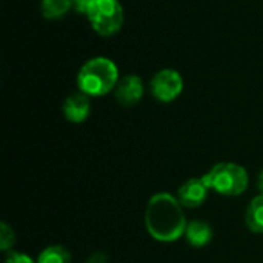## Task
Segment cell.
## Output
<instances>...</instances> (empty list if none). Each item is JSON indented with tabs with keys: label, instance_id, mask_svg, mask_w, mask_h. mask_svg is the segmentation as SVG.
I'll list each match as a JSON object with an SVG mask.
<instances>
[{
	"label": "cell",
	"instance_id": "2e32d148",
	"mask_svg": "<svg viewBox=\"0 0 263 263\" xmlns=\"http://www.w3.org/2000/svg\"><path fill=\"white\" fill-rule=\"evenodd\" d=\"M257 188H259L260 194H263V170L260 171L259 177H257Z\"/></svg>",
	"mask_w": 263,
	"mask_h": 263
},
{
	"label": "cell",
	"instance_id": "9a60e30c",
	"mask_svg": "<svg viewBox=\"0 0 263 263\" xmlns=\"http://www.w3.org/2000/svg\"><path fill=\"white\" fill-rule=\"evenodd\" d=\"M89 2H91V0H72V8H74L79 14H85V15H86Z\"/></svg>",
	"mask_w": 263,
	"mask_h": 263
},
{
	"label": "cell",
	"instance_id": "4fadbf2b",
	"mask_svg": "<svg viewBox=\"0 0 263 263\" xmlns=\"http://www.w3.org/2000/svg\"><path fill=\"white\" fill-rule=\"evenodd\" d=\"M0 248L2 251H9V248H12L14 242H15V234L12 231V228L8 225V223H2L0 225Z\"/></svg>",
	"mask_w": 263,
	"mask_h": 263
},
{
	"label": "cell",
	"instance_id": "277c9868",
	"mask_svg": "<svg viewBox=\"0 0 263 263\" xmlns=\"http://www.w3.org/2000/svg\"><path fill=\"white\" fill-rule=\"evenodd\" d=\"M86 17L91 28L102 37L117 34L125 23V11L119 0H91Z\"/></svg>",
	"mask_w": 263,
	"mask_h": 263
},
{
	"label": "cell",
	"instance_id": "5b68a950",
	"mask_svg": "<svg viewBox=\"0 0 263 263\" xmlns=\"http://www.w3.org/2000/svg\"><path fill=\"white\" fill-rule=\"evenodd\" d=\"M183 86L185 85H183L182 74L173 68H163L157 71L149 82L151 96L162 103L174 102L182 94Z\"/></svg>",
	"mask_w": 263,
	"mask_h": 263
},
{
	"label": "cell",
	"instance_id": "3957f363",
	"mask_svg": "<svg viewBox=\"0 0 263 263\" xmlns=\"http://www.w3.org/2000/svg\"><path fill=\"white\" fill-rule=\"evenodd\" d=\"M202 179L210 190L227 197L243 194L250 183L248 171L234 162H222L214 165L206 174L202 176Z\"/></svg>",
	"mask_w": 263,
	"mask_h": 263
},
{
	"label": "cell",
	"instance_id": "8992f818",
	"mask_svg": "<svg viewBox=\"0 0 263 263\" xmlns=\"http://www.w3.org/2000/svg\"><path fill=\"white\" fill-rule=\"evenodd\" d=\"M143 94H145L143 80L136 74H128V76L120 77V80L114 89L116 100L119 102V105H122L125 108L136 106L142 100Z\"/></svg>",
	"mask_w": 263,
	"mask_h": 263
},
{
	"label": "cell",
	"instance_id": "ba28073f",
	"mask_svg": "<svg viewBox=\"0 0 263 263\" xmlns=\"http://www.w3.org/2000/svg\"><path fill=\"white\" fill-rule=\"evenodd\" d=\"M89 99L91 97H88L82 91L69 94L62 105L65 119L71 123H83L91 114V100Z\"/></svg>",
	"mask_w": 263,
	"mask_h": 263
},
{
	"label": "cell",
	"instance_id": "5bb4252c",
	"mask_svg": "<svg viewBox=\"0 0 263 263\" xmlns=\"http://www.w3.org/2000/svg\"><path fill=\"white\" fill-rule=\"evenodd\" d=\"M5 263H35L28 254H23V253H11Z\"/></svg>",
	"mask_w": 263,
	"mask_h": 263
},
{
	"label": "cell",
	"instance_id": "7a4b0ae2",
	"mask_svg": "<svg viewBox=\"0 0 263 263\" xmlns=\"http://www.w3.org/2000/svg\"><path fill=\"white\" fill-rule=\"evenodd\" d=\"M120 80L117 65L103 55L86 60L77 72L79 91L88 97H103L116 89Z\"/></svg>",
	"mask_w": 263,
	"mask_h": 263
},
{
	"label": "cell",
	"instance_id": "6da1fadb",
	"mask_svg": "<svg viewBox=\"0 0 263 263\" xmlns=\"http://www.w3.org/2000/svg\"><path fill=\"white\" fill-rule=\"evenodd\" d=\"M145 227L148 234L157 242L171 243L182 239L188 222L177 197L168 193L154 194L146 205Z\"/></svg>",
	"mask_w": 263,
	"mask_h": 263
},
{
	"label": "cell",
	"instance_id": "52a82bcc",
	"mask_svg": "<svg viewBox=\"0 0 263 263\" xmlns=\"http://www.w3.org/2000/svg\"><path fill=\"white\" fill-rule=\"evenodd\" d=\"M210 188L203 179H190L177 190V200L183 208H197L208 199Z\"/></svg>",
	"mask_w": 263,
	"mask_h": 263
},
{
	"label": "cell",
	"instance_id": "9c48e42d",
	"mask_svg": "<svg viewBox=\"0 0 263 263\" xmlns=\"http://www.w3.org/2000/svg\"><path fill=\"white\" fill-rule=\"evenodd\" d=\"M213 228L210 223L203 220H193L188 223L186 231H185V239L186 242L194 247V248H203L213 240Z\"/></svg>",
	"mask_w": 263,
	"mask_h": 263
},
{
	"label": "cell",
	"instance_id": "8fae6325",
	"mask_svg": "<svg viewBox=\"0 0 263 263\" xmlns=\"http://www.w3.org/2000/svg\"><path fill=\"white\" fill-rule=\"evenodd\" d=\"M72 9V0H42L40 12L46 20H59Z\"/></svg>",
	"mask_w": 263,
	"mask_h": 263
},
{
	"label": "cell",
	"instance_id": "7c38bea8",
	"mask_svg": "<svg viewBox=\"0 0 263 263\" xmlns=\"http://www.w3.org/2000/svg\"><path fill=\"white\" fill-rule=\"evenodd\" d=\"M35 263H71V253L62 245H51L39 254Z\"/></svg>",
	"mask_w": 263,
	"mask_h": 263
},
{
	"label": "cell",
	"instance_id": "30bf717a",
	"mask_svg": "<svg viewBox=\"0 0 263 263\" xmlns=\"http://www.w3.org/2000/svg\"><path fill=\"white\" fill-rule=\"evenodd\" d=\"M245 223L250 231L263 234V194L254 197L245 213Z\"/></svg>",
	"mask_w": 263,
	"mask_h": 263
}]
</instances>
